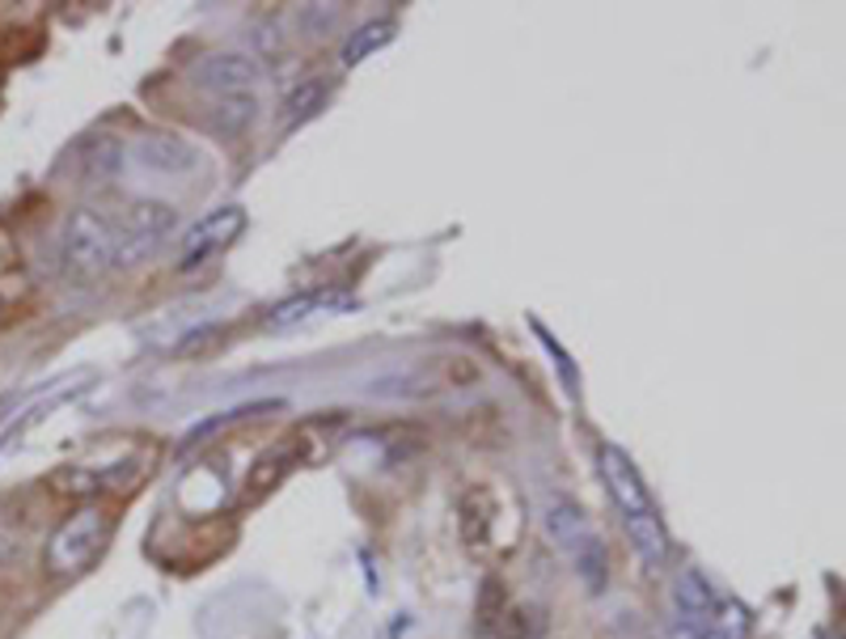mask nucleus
<instances>
[{
	"label": "nucleus",
	"instance_id": "f257e3e1",
	"mask_svg": "<svg viewBox=\"0 0 846 639\" xmlns=\"http://www.w3.org/2000/svg\"><path fill=\"white\" fill-rule=\"evenodd\" d=\"M59 267L72 284H98L111 271H123L111 208H77L68 216L59 237Z\"/></svg>",
	"mask_w": 846,
	"mask_h": 639
},
{
	"label": "nucleus",
	"instance_id": "f03ea898",
	"mask_svg": "<svg viewBox=\"0 0 846 639\" xmlns=\"http://www.w3.org/2000/svg\"><path fill=\"white\" fill-rule=\"evenodd\" d=\"M111 529H115V522H111V513L102 504H86L72 517H64V525L47 542V572L56 581L81 576L89 563H98V554L106 551Z\"/></svg>",
	"mask_w": 846,
	"mask_h": 639
},
{
	"label": "nucleus",
	"instance_id": "7ed1b4c3",
	"mask_svg": "<svg viewBox=\"0 0 846 639\" xmlns=\"http://www.w3.org/2000/svg\"><path fill=\"white\" fill-rule=\"evenodd\" d=\"M546 534L559 551L567 554V563L580 572V581L601 593L606 588V547L601 538L593 534V525L584 517V508L567 495H551L546 504Z\"/></svg>",
	"mask_w": 846,
	"mask_h": 639
},
{
	"label": "nucleus",
	"instance_id": "20e7f679",
	"mask_svg": "<svg viewBox=\"0 0 846 639\" xmlns=\"http://www.w3.org/2000/svg\"><path fill=\"white\" fill-rule=\"evenodd\" d=\"M111 216H115L123 267H132L145 255H153L170 237V229H174V208L161 204V200H127L123 208H111Z\"/></svg>",
	"mask_w": 846,
	"mask_h": 639
},
{
	"label": "nucleus",
	"instance_id": "39448f33",
	"mask_svg": "<svg viewBox=\"0 0 846 639\" xmlns=\"http://www.w3.org/2000/svg\"><path fill=\"white\" fill-rule=\"evenodd\" d=\"M191 77H195V86L212 98V107H216V102L259 98V93H255V86H259V64L237 56V52H212V56H204L191 68Z\"/></svg>",
	"mask_w": 846,
	"mask_h": 639
},
{
	"label": "nucleus",
	"instance_id": "423d86ee",
	"mask_svg": "<svg viewBox=\"0 0 846 639\" xmlns=\"http://www.w3.org/2000/svg\"><path fill=\"white\" fill-rule=\"evenodd\" d=\"M597 466H601V479H606L613 504H618V513H622V525L640 522V517H652V513H656L647 483L640 479L635 462H631L622 449L606 445V449H601V458H597Z\"/></svg>",
	"mask_w": 846,
	"mask_h": 639
},
{
	"label": "nucleus",
	"instance_id": "0eeeda50",
	"mask_svg": "<svg viewBox=\"0 0 846 639\" xmlns=\"http://www.w3.org/2000/svg\"><path fill=\"white\" fill-rule=\"evenodd\" d=\"M711 614H715V593H711V584L702 581V572H695V568L677 572V581H673L669 639H702Z\"/></svg>",
	"mask_w": 846,
	"mask_h": 639
},
{
	"label": "nucleus",
	"instance_id": "6e6552de",
	"mask_svg": "<svg viewBox=\"0 0 846 639\" xmlns=\"http://www.w3.org/2000/svg\"><path fill=\"white\" fill-rule=\"evenodd\" d=\"M246 229V212L241 208H221V212H207L195 229L187 233L182 242V255H178V267H200L204 259L221 255L225 246H234L237 233Z\"/></svg>",
	"mask_w": 846,
	"mask_h": 639
},
{
	"label": "nucleus",
	"instance_id": "1a4fd4ad",
	"mask_svg": "<svg viewBox=\"0 0 846 639\" xmlns=\"http://www.w3.org/2000/svg\"><path fill=\"white\" fill-rule=\"evenodd\" d=\"M123 141L119 136H106V132H93L81 145L72 148V166H77V182L86 187H106L111 178H119L123 170Z\"/></svg>",
	"mask_w": 846,
	"mask_h": 639
},
{
	"label": "nucleus",
	"instance_id": "9d476101",
	"mask_svg": "<svg viewBox=\"0 0 846 639\" xmlns=\"http://www.w3.org/2000/svg\"><path fill=\"white\" fill-rule=\"evenodd\" d=\"M301 445H296V436L289 440H275L271 449H267L259 462L250 466V474H246V487H241V504H255V500H263L271 495L284 479H289L292 466H301Z\"/></svg>",
	"mask_w": 846,
	"mask_h": 639
},
{
	"label": "nucleus",
	"instance_id": "9b49d317",
	"mask_svg": "<svg viewBox=\"0 0 846 639\" xmlns=\"http://www.w3.org/2000/svg\"><path fill=\"white\" fill-rule=\"evenodd\" d=\"M348 292H305V296H292V301H280L271 314L263 318L267 330H289V326H301V322L318 318V314H339V310H351Z\"/></svg>",
	"mask_w": 846,
	"mask_h": 639
},
{
	"label": "nucleus",
	"instance_id": "f8f14e48",
	"mask_svg": "<svg viewBox=\"0 0 846 639\" xmlns=\"http://www.w3.org/2000/svg\"><path fill=\"white\" fill-rule=\"evenodd\" d=\"M458 517H462L466 547L470 551H483L492 542V525H496V495H492V487H483V483L466 487L462 504H458Z\"/></svg>",
	"mask_w": 846,
	"mask_h": 639
},
{
	"label": "nucleus",
	"instance_id": "ddd939ff",
	"mask_svg": "<svg viewBox=\"0 0 846 639\" xmlns=\"http://www.w3.org/2000/svg\"><path fill=\"white\" fill-rule=\"evenodd\" d=\"M132 157L148 170H157V175H182V170L195 166V148L174 141V136H148V141L132 148Z\"/></svg>",
	"mask_w": 846,
	"mask_h": 639
},
{
	"label": "nucleus",
	"instance_id": "4468645a",
	"mask_svg": "<svg viewBox=\"0 0 846 639\" xmlns=\"http://www.w3.org/2000/svg\"><path fill=\"white\" fill-rule=\"evenodd\" d=\"M394 34H398V26H394V22H385V18H381V22H369V26H360L348 43H343V64L356 68V64H364L369 56H377L381 47H390V43H394Z\"/></svg>",
	"mask_w": 846,
	"mask_h": 639
},
{
	"label": "nucleus",
	"instance_id": "2eb2a0df",
	"mask_svg": "<svg viewBox=\"0 0 846 639\" xmlns=\"http://www.w3.org/2000/svg\"><path fill=\"white\" fill-rule=\"evenodd\" d=\"M326 98H330V86L326 81H305V86H296L289 93V102H284V127H301L305 119H314L326 107Z\"/></svg>",
	"mask_w": 846,
	"mask_h": 639
},
{
	"label": "nucleus",
	"instance_id": "dca6fc26",
	"mask_svg": "<svg viewBox=\"0 0 846 639\" xmlns=\"http://www.w3.org/2000/svg\"><path fill=\"white\" fill-rule=\"evenodd\" d=\"M496 639H542V614L526 610V606H504L492 618Z\"/></svg>",
	"mask_w": 846,
	"mask_h": 639
},
{
	"label": "nucleus",
	"instance_id": "f3484780",
	"mask_svg": "<svg viewBox=\"0 0 846 639\" xmlns=\"http://www.w3.org/2000/svg\"><path fill=\"white\" fill-rule=\"evenodd\" d=\"M749 636V610L741 602H715V614L707 623L702 639H745Z\"/></svg>",
	"mask_w": 846,
	"mask_h": 639
}]
</instances>
